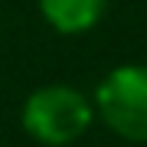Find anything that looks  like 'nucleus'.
Wrapping results in <instances>:
<instances>
[{"label": "nucleus", "mask_w": 147, "mask_h": 147, "mask_svg": "<svg viewBox=\"0 0 147 147\" xmlns=\"http://www.w3.org/2000/svg\"><path fill=\"white\" fill-rule=\"evenodd\" d=\"M23 131L33 141L62 147L72 144L92 124V101L72 85H42L23 101Z\"/></svg>", "instance_id": "f257e3e1"}, {"label": "nucleus", "mask_w": 147, "mask_h": 147, "mask_svg": "<svg viewBox=\"0 0 147 147\" xmlns=\"http://www.w3.org/2000/svg\"><path fill=\"white\" fill-rule=\"evenodd\" d=\"M101 121L124 141L147 144V65H118L95 88Z\"/></svg>", "instance_id": "f03ea898"}, {"label": "nucleus", "mask_w": 147, "mask_h": 147, "mask_svg": "<svg viewBox=\"0 0 147 147\" xmlns=\"http://www.w3.org/2000/svg\"><path fill=\"white\" fill-rule=\"evenodd\" d=\"M108 0H39V13L56 33L79 36L105 16Z\"/></svg>", "instance_id": "7ed1b4c3"}]
</instances>
